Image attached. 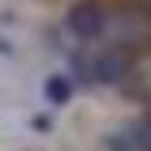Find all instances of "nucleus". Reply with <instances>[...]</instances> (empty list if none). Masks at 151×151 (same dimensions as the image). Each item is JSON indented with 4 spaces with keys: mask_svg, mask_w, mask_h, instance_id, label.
I'll list each match as a JSON object with an SVG mask.
<instances>
[{
    "mask_svg": "<svg viewBox=\"0 0 151 151\" xmlns=\"http://www.w3.org/2000/svg\"><path fill=\"white\" fill-rule=\"evenodd\" d=\"M0 57H12V42L8 38H0Z\"/></svg>",
    "mask_w": 151,
    "mask_h": 151,
    "instance_id": "423d86ee",
    "label": "nucleus"
},
{
    "mask_svg": "<svg viewBox=\"0 0 151 151\" xmlns=\"http://www.w3.org/2000/svg\"><path fill=\"white\" fill-rule=\"evenodd\" d=\"M72 91H76V83H72L68 72H53V76H45V83H42V98H45L53 110L68 106V102H72Z\"/></svg>",
    "mask_w": 151,
    "mask_h": 151,
    "instance_id": "39448f33",
    "label": "nucleus"
},
{
    "mask_svg": "<svg viewBox=\"0 0 151 151\" xmlns=\"http://www.w3.org/2000/svg\"><path fill=\"white\" fill-rule=\"evenodd\" d=\"M106 23H110V8H106L102 0H79V4L68 8V15H64L68 34L79 38L83 45L102 42V38H106Z\"/></svg>",
    "mask_w": 151,
    "mask_h": 151,
    "instance_id": "7ed1b4c3",
    "label": "nucleus"
},
{
    "mask_svg": "<svg viewBox=\"0 0 151 151\" xmlns=\"http://www.w3.org/2000/svg\"><path fill=\"white\" fill-rule=\"evenodd\" d=\"M102 151H151V113H140L102 136Z\"/></svg>",
    "mask_w": 151,
    "mask_h": 151,
    "instance_id": "20e7f679",
    "label": "nucleus"
},
{
    "mask_svg": "<svg viewBox=\"0 0 151 151\" xmlns=\"http://www.w3.org/2000/svg\"><path fill=\"white\" fill-rule=\"evenodd\" d=\"M136 72V57L117 49V45H83L72 53V64H68V76L72 83H83V87H121L129 76Z\"/></svg>",
    "mask_w": 151,
    "mask_h": 151,
    "instance_id": "f257e3e1",
    "label": "nucleus"
},
{
    "mask_svg": "<svg viewBox=\"0 0 151 151\" xmlns=\"http://www.w3.org/2000/svg\"><path fill=\"white\" fill-rule=\"evenodd\" d=\"M136 4H140V8H144V12L151 15V0H136Z\"/></svg>",
    "mask_w": 151,
    "mask_h": 151,
    "instance_id": "0eeeda50",
    "label": "nucleus"
},
{
    "mask_svg": "<svg viewBox=\"0 0 151 151\" xmlns=\"http://www.w3.org/2000/svg\"><path fill=\"white\" fill-rule=\"evenodd\" d=\"M106 38H110V45H117V49H125V53H132L140 60V53L151 49V15L136 0H129V4H121V8L110 12Z\"/></svg>",
    "mask_w": 151,
    "mask_h": 151,
    "instance_id": "f03ea898",
    "label": "nucleus"
}]
</instances>
